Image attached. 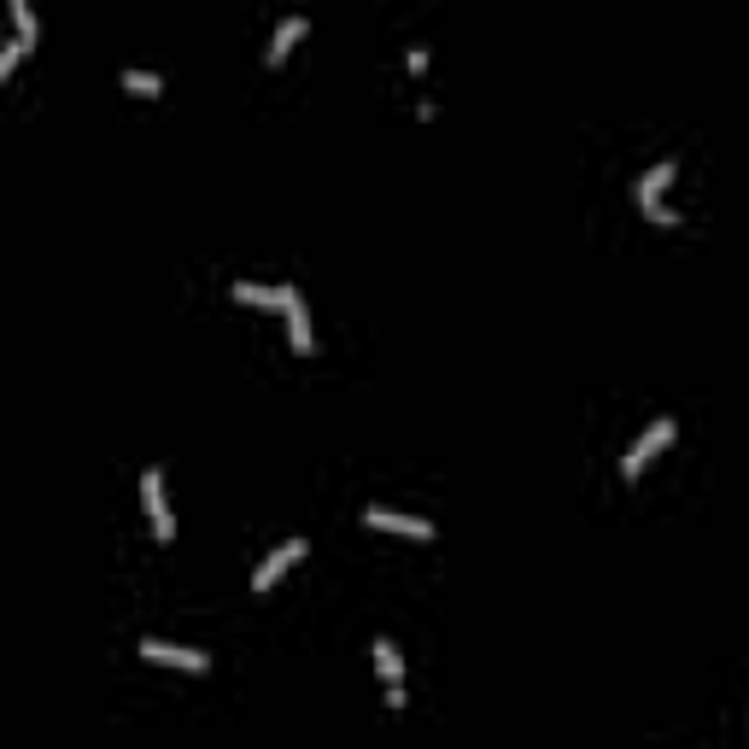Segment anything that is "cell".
Masks as SVG:
<instances>
[{"label": "cell", "instance_id": "cell-1", "mask_svg": "<svg viewBox=\"0 0 749 749\" xmlns=\"http://www.w3.org/2000/svg\"><path fill=\"white\" fill-rule=\"evenodd\" d=\"M673 176H679L673 159H661L656 170H644V176H638V206H644V217H650V223H661V229H679V211L661 206V194H668Z\"/></svg>", "mask_w": 749, "mask_h": 749}, {"label": "cell", "instance_id": "cell-2", "mask_svg": "<svg viewBox=\"0 0 749 749\" xmlns=\"http://www.w3.org/2000/svg\"><path fill=\"white\" fill-rule=\"evenodd\" d=\"M673 434H679V422H673V416H656L650 428H644V434L633 439V446L621 451V474H626V481H638L644 463H650L656 451H668V446H673Z\"/></svg>", "mask_w": 749, "mask_h": 749}, {"label": "cell", "instance_id": "cell-3", "mask_svg": "<svg viewBox=\"0 0 749 749\" xmlns=\"http://www.w3.org/2000/svg\"><path fill=\"white\" fill-rule=\"evenodd\" d=\"M141 504H147V516H152V533H159V544L176 539V516H170L164 474H159V469H147V474H141Z\"/></svg>", "mask_w": 749, "mask_h": 749}, {"label": "cell", "instance_id": "cell-4", "mask_svg": "<svg viewBox=\"0 0 749 749\" xmlns=\"http://www.w3.org/2000/svg\"><path fill=\"white\" fill-rule=\"evenodd\" d=\"M364 527H381V533H404V539H434V521L404 516V509H387V504H369V509H364Z\"/></svg>", "mask_w": 749, "mask_h": 749}, {"label": "cell", "instance_id": "cell-5", "mask_svg": "<svg viewBox=\"0 0 749 749\" xmlns=\"http://www.w3.org/2000/svg\"><path fill=\"white\" fill-rule=\"evenodd\" d=\"M304 551H311L304 539H287V544H276V551H269V556L258 562V574H252V591H269V586H276V580H281L287 568H293V562H299Z\"/></svg>", "mask_w": 749, "mask_h": 749}, {"label": "cell", "instance_id": "cell-6", "mask_svg": "<svg viewBox=\"0 0 749 749\" xmlns=\"http://www.w3.org/2000/svg\"><path fill=\"white\" fill-rule=\"evenodd\" d=\"M141 656L159 661V668H187V673H206V668H211V656L182 650V644H164V638H141Z\"/></svg>", "mask_w": 749, "mask_h": 749}, {"label": "cell", "instance_id": "cell-7", "mask_svg": "<svg viewBox=\"0 0 749 749\" xmlns=\"http://www.w3.org/2000/svg\"><path fill=\"white\" fill-rule=\"evenodd\" d=\"M281 311H287V339H293V352L304 357L316 339H311V311H304V299L293 293V287H287V304H281Z\"/></svg>", "mask_w": 749, "mask_h": 749}, {"label": "cell", "instance_id": "cell-8", "mask_svg": "<svg viewBox=\"0 0 749 749\" xmlns=\"http://www.w3.org/2000/svg\"><path fill=\"white\" fill-rule=\"evenodd\" d=\"M304 30H311L304 19H281V24H276V36H269V47H264V65H281L287 54H293V42L304 36Z\"/></svg>", "mask_w": 749, "mask_h": 749}, {"label": "cell", "instance_id": "cell-9", "mask_svg": "<svg viewBox=\"0 0 749 749\" xmlns=\"http://www.w3.org/2000/svg\"><path fill=\"white\" fill-rule=\"evenodd\" d=\"M234 299L241 304H264V311H281L287 287H264V281H234Z\"/></svg>", "mask_w": 749, "mask_h": 749}, {"label": "cell", "instance_id": "cell-10", "mask_svg": "<svg viewBox=\"0 0 749 749\" xmlns=\"http://www.w3.org/2000/svg\"><path fill=\"white\" fill-rule=\"evenodd\" d=\"M374 668H381V679H387V685H399V679H404V661H399V644L393 638H374Z\"/></svg>", "mask_w": 749, "mask_h": 749}, {"label": "cell", "instance_id": "cell-11", "mask_svg": "<svg viewBox=\"0 0 749 749\" xmlns=\"http://www.w3.org/2000/svg\"><path fill=\"white\" fill-rule=\"evenodd\" d=\"M124 89L141 94V100H152V94H164V77H159V71H124Z\"/></svg>", "mask_w": 749, "mask_h": 749}, {"label": "cell", "instance_id": "cell-12", "mask_svg": "<svg viewBox=\"0 0 749 749\" xmlns=\"http://www.w3.org/2000/svg\"><path fill=\"white\" fill-rule=\"evenodd\" d=\"M7 7H12V24H19V36L36 42V7H30V0H7Z\"/></svg>", "mask_w": 749, "mask_h": 749}, {"label": "cell", "instance_id": "cell-13", "mask_svg": "<svg viewBox=\"0 0 749 749\" xmlns=\"http://www.w3.org/2000/svg\"><path fill=\"white\" fill-rule=\"evenodd\" d=\"M24 47H30L24 36H12V42H0V82H7L12 71H19V59H24Z\"/></svg>", "mask_w": 749, "mask_h": 749}]
</instances>
